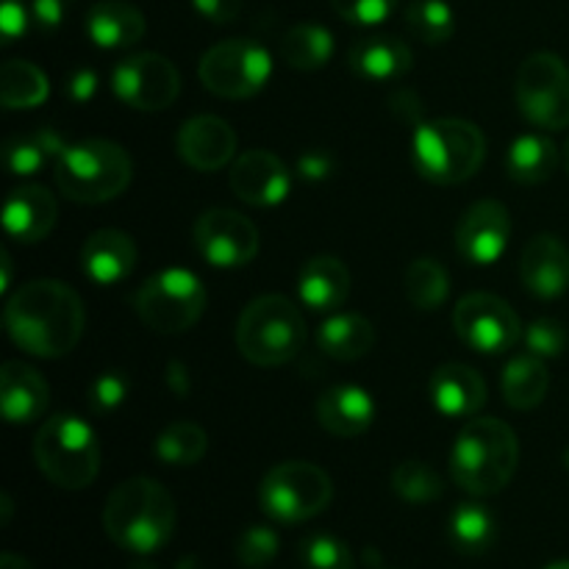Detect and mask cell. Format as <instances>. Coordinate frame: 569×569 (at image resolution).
I'll list each match as a JSON object with an SVG mask.
<instances>
[{
	"label": "cell",
	"mask_w": 569,
	"mask_h": 569,
	"mask_svg": "<svg viewBox=\"0 0 569 569\" xmlns=\"http://www.w3.org/2000/svg\"><path fill=\"white\" fill-rule=\"evenodd\" d=\"M411 48L392 33L361 37L350 48V67L367 81H398L411 70Z\"/></svg>",
	"instance_id": "obj_24"
},
{
	"label": "cell",
	"mask_w": 569,
	"mask_h": 569,
	"mask_svg": "<svg viewBox=\"0 0 569 569\" xmlns=\"http://www.w3.org/2000/svg\"><path fill=\"white\" fill-rule=\"evenodd\" d=\"M565 167H567V172H569V139H567V144H565Z\"/></svg>",
	"instance_id": "obj_54"
},
{
	"label": "cell",
	"mask_w": 569,
	"mask_h": 569,
	"mask_svg": "<svg viewBox=\"0 0 569 569\" xmlns=\"http://www.w3.org/2000/svg\"><path fill=\"white\" fill-rule=\"evenodd\" d=\"M98 92V76L92 70H76L67 81V94H70L76 103H87Z\"/></svg>",
	"instance_id": "obj_47"
},
{
	"label": "cell",
	"mask_w": 569,
	"mask_h": 569,
	"mask_svg": "<svg viewBox=\"0 0 569 569\" xmlns=\"http://www.w3.org/2000/svg\"><path fill=\"white\" fill-rule=\"evenodd\" d=\"M137 242L126 231L100 228L81 248L83 276L98 287H114L131 276L133 267H137Z\"/></svg>",
	"instance_id": "obj_21"
},
{
	"label": "cell",
	"mask_w": 569,
	"mask_h": 569,
	"mask_svg": "<svg viewBox=\"0 0 569 569\" xmlns=\"http://www.w3.org/2000/svg\"><path fill=\"white\" fill-rule=\"evenodd\" d=\"M309 328L298 306L283 295L250 300L237 320V348L250 365L281 367L298 359Z\"/></svg>",
	"instance_id": "obj_6"
},
{
	"label": "cell",
	"mask_w": 569,
	"mask_h": 569,
	"mask_svg": "<svg viewBox=\"0 0 569 569\" xmlns=\"http://www.w3.org/2000/svg\"><path fill=\"white\" fill-rule=\"evenodd\" d=\"M206 450H209V439L198 422H172L159 433L153 445V453L159 456L161 465L170 467H192L203 461Z\"/></svg>",
	"instance_id": "obj_35"
},
{
	"label": "cell",
	"mask_w": 569,
	"mask_h": 569,
	"mask_svg": "<svg viewBox=\"0 0 569 569\" xmlns=\"http://www.w3.org/2000/svg\"><path fill=\"white\" fill-rule=\"evenodd\" d=\"M0 569H33V565L26 559V556L3 553L0 556Z\"/></svg>",
	"instance_id": "obj_49"
},
{
	"label": "cell",
	"mask_w": 569,
	"mask_h": 569,
	"mask_svg": "<svg viewBox=\"0 0 569 569\" xmlns=\"http://www.w3.org/2000/svg\"><path fill=\"white\" fill-rule=\"evenodd\" d=\"M31 22L33 17L22 0H0V33H3L6 44L17 42Z\"/></svg>",
	"instance_id": "obj_43"
},
{
	"label": "cell",
	"mask_w": 569,
	"mask_h": 569,
	"mask_svg": "<svg viewBox=\"0 0 569 569\" xmlns=\"http://www.w3.org/2000/svg\"><path fill=\"white\" fill-rule=\"evenodd\" d=\"M528 353L539 356V359H556L567 350V328L553 317H539L531 326L522 331Z\"/></svg>",
	"instance_id": "obj_40"
},
{
	"label": "cell",
	"mask_w": 569,
	"mask_h": 569,
	"mask_svg": "<svg viewBox=\"0 0 569 569\" xmlns=\"http://www.w3.org/2000/svg\"><path fill=\"white\" fill-rule=\"evenodd\" d=\"M139 320L156 333H183L203 317L206 287L192 270L170 267L139 287L133 298Z\"/></svg>",
	"instance_id": "obj_8"
},
{
	"label": "cell",
	"mask_w": 569,
	"mask_h": 569,
	"mask_svg": "<svg viewBox=\"0 0 569 569\" xmlns=\"http://www.w3.org/2000/svg\"><path fill=\"white\" fill-rule=\"evenodd\" d=\"M392 489L398 498L406 500V503L426 506V503H433V500L442 498L445 481L431 465L409 459V461H403V465L395 467Z\"/></svg>",
	"instance_id": "obj_37"
},
{
	"label": "cell",
	"mask_w": 569,
	"mask_h": 569,
	"mask_svg": "<svg viewBox=\"0 0 569 569\" xmlns=\"http://www.w3.org/2000/svg\"><path fill=\"white\" fill-rule=\"evenodd\" d=\"M400 0H331L333 11L353 26H381L395 14Z\"/></svg>",
	"instance_id": "obj_42"
},
{
	"label": "cell",
	"mask_w": 569,
	"mask_h": 569,
	"mask_svg": "<svg viewBox=\"0 0 569 569\" xmlns=\"http://www.w3.org/2000/svg\"><path fill=\"white\" fill-rule=\"evenodd\" d=\"M495 526L492 511L483 509L481 503H459L448 520V537L459 553L467 556H481L492 548Z\"/></svg>",
	"instance_id": "obj_33"
},
{
	"label": "cell",
	"mask_w": 569,
	"mask_h": 569,
	"mask_svg": "<svg viewBox=\"0 0 569 569\" xmlns=\"http://www.w3.org/2000/svg\"><path fill=\"white\" fill-rule=\"evenodd\" d=\"M178 569H203V567H200L198 559H192V556H189V559L181 561V567H178Z\"/></svg>",
	"instance_id": "obj_51"
},
{
	"label": "cell",
	"mask_w": 569,
	"mask_h": 569,
	"mask_svg": "<svg viewBox=\"0 0 569 569\" xmlns=\"http://www.w3.org/2000/svg\"><path fill=\"white\" fill-rule=\"evenodd\" d=\"M133 178V161L109 139L67 144L56 161V187L72 203L98 206L120 198Z\"/></svg>",
	"instance_id": "obj_5"
},
{
	"label": "cell",
	"mask_w": 569,
	"mask_h": 569,
	"mask_svg": "<svg viewBox=\"0 0 569 569\" xmlns=\"http://www.w3.org/2000/svg\"><path fill=\"white\" fill-rule=\"evenodd\" d=\"M76 0H31V17L42 31H56Z\"/></svg>",
	"instance_id": "obj_44"
},
{
	"label": "cell",
	"mask_w": 569,
	"mask_h": 569,
	"mask_svg": "<svg viewBox=\"0 0 569 569\" xmlns=\"http://www.w3.org/2000/svg\"><path fill=\"white\" fill-rule=\"evenodd\" d=\"M64 148L67 142L61 139L59 131H53V128H39V131L11 137L3 148V159L11 176L28 178L42 172L48 164L56 167V161L64 153Z\"/></svg>",
	"instance_id": "obj_28"
},
{
	"label": "cell",
	"mask_w": 569,
	"mask_h": 569,
	"mask_svg": "<svg viewBox=\"0 0 569 569\" xmlns=\"http://www.w3.org/2000/svg\"><path fill=\"white\" fill-rule=\"evenodd\" d=\"M376 400L367 389L339 383L317 398V422L339 439L361 437L376 422Z\"/></svg>",
	"instance_id": "obj_22"
},
{
	"label": "cell",
	"mask_w": 569,
	"mask_h": 569,
	"mask_svg": "<svg viewBox=\"0 0 569 569\" xmlns=\"http://www.w3.org/2000/svg\"><path fill=\"white\" fill-rule=\"evenodd\" d=\"M281 550L278 533L267 526H250L237 542V561L248 569H264Z\"/></svg>",
	"instance_id": "obj_39"
},
{
	"label": "cell",
	"mask_w": 569,
	"mask_h": 569,
	"mask_svg": "<svg viewBox=\"0 0 569 569\" xmlns=\"http://www.w3.org/2000/svg\"><path fill=\"white\" fill-rule=\"evenodd\" d=\"M333 500V481L311 461H281L264 476L259 503L276 522H306L322 515Z\"/></svg>",
	"instance_id": "obj_9"
},
{
	"label": "cell",
	"mask_w": 569,
	"mask_h": 569,
	"mask_svg": "<svg viewBox=\"0 0 569 569\" xmlns=\"http://www.w3.org/2000/svg\"><path fill=\"white\" fill-rule=\"evenodd\" d=\"M178 526L172 495L148 476L126 478L111 489L103 506V528L117 548L150 556L164 548Z\"/></svg>",
	"instance_id": "obj_2"
},
{
	"label": "cell",
	"mask_w": 569,
	"mask_h": 569,
	"mask_svg": "<svg viewBox=\"0 0 569 569\" xmlns=\"http://www.w3.org/2000/svg\"><path fill=\"white\" fill-rule=\"evenodd\" d=\"M565 465H567V470H569V450L565 453Z\"/></svg>",
	"instance_id": "obj_55"
},
{
	"label": "cell",
	"mask_w": 569,
	"mask_h": 569,
	"mask_svg": "<svg viewBox=\"0 0 569 569\" xmlns=\"http://www.w3.org/2000/svg\"><path fill=\"white\" fill-rule=\"evenodd\" d=\"M0 267H3V276H0V292H9V287H11V256H9V250H3V253H0Z\"/></svg>",
	"instance_id": "obj_50"
},
{
	"label": "cell",
	"mask_w": 569,
	"mask_h": 569,
	"mask_svg": "<svg viewBox=\"0 0 569 569\" xmlns=\"http://www.w3.org/2000/svg\"><path fill=\"white\" fill-rule=\"evenodd\" d=\"M194 11L214 26H228L244 9V0H192Z\"/></svg>",
	"instance_id": "obj_45"
},
{
	"label": "cell",
	"mask_w": 569,
	"mask_h": 569,
	"mask_svg": "<svg viewBox=\"0 0 569 569\" xmlns=\"http://www.w3.org/2000/svg\"><path fill=\"white\" fill-rule=\"evenodd\" d=\"M431 400L445 417H476L487 403V383L478 370L450 361L433 370Z\"/></svg>",
	"instance_id": "obj_23"
},
{
	"label": "cell",
	"mask_w": 569,
	"mask_h": 569,
	"mask_svg": "<svg viewBox=\"0 0 569 569\" xmlns=\"http://www.w3.org/2000/svg\"><path fill=\"white\" fill-rule=\"evenodd\" d=\"M176 150L192 170L217 172L231 164L237 156V131L222 117H192L178 131Z\"/></svg>",
	"instance_id": "obj_17"
},
{
	"label": "cell",
	"mask_w": 569,
	"mask_h": 569,
	"mask_svg": "<svg viewBox=\"0 0 569 569\" xmlns=\"http://www.w3.org/2000/svg\"><path fill=\"white\" fill-rule=\"evenodd\" d=\"M403 292L409 303L420 311H437L450 295V276L437 259L422 256L406 267Z\"/></svg>",
	"instance_id": "obj_34"
},
{
	"label": "cell",
	"mask_w": 569,
	"mask_h": 569,
	"mask_svg": "<svg viewBox=\"0 0 569 569\" xmlns=\"http://www.w3.org/2000/svg\"><path fill=\"white\" fill-rule=\"evenodd\" d=\"M298 295L311 311H337L350 295V270L337 256H315L300 270Z\"/></svg>",
	"instance_id": "obj_26"
},
{
	"label": "cell",
	"mask_w": 569,
	"mask_h": 569,
	"mask_svg": "<svg viewBox=\"0 0 569 569\" xmlns=\"http://www.w3.org/2000/svg\"><path fill=\"white\" fill-rule=\"evenodd\" d=\"M406 28L426 44H442L453 37L456 17L445 0H411L406 6Z\"/></svg>",
	"instance_id": "obj_36"
},
{
	"label": "cell",
	"mask_w": 569,
	"mask_h": 569,
	"mask_svg": "<svg viewBox=\"0 0 569 569\" xmlns=\"http://www.w3.org/2000/svg\"><path fill=\"white\" fill-rule=\"evenodd\" d=\"M167 383H170V389L178 395V398H187L189 395L192 381H189V372L181 361H170V365H167Z\"/></svg>",
	"instance_id": "obj_48"
},
{
	"label": "cell",
	"mask_w": 569,
	"mask_h": 569,
	"mask_svg": "<svg viewBox=\"0 0 569 569\" xmlns=\"http://www.w3.org/2000/svg\"><path fill=\"white\" fill-rule=\"evenodd\" d=\"M228 183L239 200L256 206V209H267V206H278L289 198L292 176L276 153L253 148L233 159Z\"/></svg>",
	"instance_id": "obj_16"
},
{
	"label": "cell",
	"mask_w": 569,
	"mask_h": 569,
	"mask_svg": "<svg viewBox=\"0 0 569 569\" xmlns=\"http://www.w3.org/2000/svg\"><path fill=\"white\" fill-rule=\"evenodd\" d=\"M128 389H131V383H128V378L122 376V372H103V376L94 378L87 389L89 409H92L94 415H111V411H117L126 403Z\"/></svg>",
	"instance_id": "obj_41"
},
{
	"label": "cell",
	"mask_w": 569,
	"mask_h": 569,
	"mask_svg": "<svg viewBox=\"0 0 569 569\" xmlns=\"http://www.w3.org/2000/svg\"><path fill=\"white\" fill-rule=\"evenodd\" d=\"M517 106L531 126L569 128V67L556 53H531L517 70Z\"/></svg>",
	"instance_id": "obj_11"
},
{
	"label": "cell",
	"mask_w": 569,
	"mask_h": 569,
	"mask_svg": "<svg viewBox=\"0 0 569 569\" xmlns=\"http://www.w3.org/2000/svg\"><path fill=\"white\" fill-rule=\"evenodd\" d=\"M415 167L426 181L439 187L465 183L481 170L487 156V137L481 128L459 117L420 122L411 139Z\"/></svg>",
	"instance_id": "obj_4"
},
{
	"label": "cell",
	"mask_w": 569,
	"mask_h": 569,
	"mask_svg": "<svg viewBox=\"0 0 569 569\" xmlns=\"http://www.w3.org/2000/svg\"><path fill=\"white\" fill-rule=\"evenodd\" d=\"M131 569H156V567L148 565V561H139V565H133Z\"/></svg>",
	"instance_id": "obj_53"
},
{
	"label": "cell",
	"mask_w": 569,
	"mask_h": 569,
	"mask_svg": "<svg viewBox=\"0 0 569 569\" xmlns=\"http://www.w3.org/2000/svg\"><path fill=\"white\" fill-rule=\"evenodd\" d=\"M376 326L365 315H333L317 328V348L337 361H359L376 348Z\"/></svg>",
	"instance_id": "obj_27"
},
{
	"label": "cell",
	"mask_w": 569,
	"mask_h": 569,
	"mask_svg": "<svg viewBox=\"0 0 569 569\" xmlns=\"http://www.w3.org/2000/svg\"><path fill=\"white\" fill-rule=\"evenodd\" d=\"M333 48H337L333 33L320 22H298L281 39L283 61L300 72L322 70L331 61Z\"/></svg>",
	"instance_id": "obj_31"
},
{
	"label": "cell",
	"mask_w": 569,
	"mask_h": 569,
	"mask_svg": "<svg viewBox=\"0 0 569 569\" xmlns=\"http://www.w3.org/2000/svg\"><path fill=\"white\" fill-rule=\"evenodd\" d=\"M333 167H337V161H333L331 153H326V150H306L295 170H298L303 181H326L333 172Z\"/></svg>",
	"instance_id": "obj_46"
},
{
	"label": "cell",
	"mask_w": 569,
	"mask_h": 569,
	"mask_svg": "<svg viewBox=\"0 0 569 569\" xmlns=\"http://www.w3.org/2000/svg\"><path fill=\"white\" fill-rule=\"evenodd\" d=\"M33 459L53 487L67 492L92 487L100 472V445L94 428L78 415L48 417L33 439Z\"/></svg>",
	"instance_id": "obj_7"
},
{
	"label": "cell",
	"mask_w": 569,
	"mask_h": 569,
	"mask_svg": "<svg viewBox=\"0 0 569 569\" xmlns=\"http://www.w3.org/2000/svg\"><path fill=\"white\" fill-rule=\"evenodd\" d=\"M500 389H503L506 406H511V409H537L550 389V372L548 367H545V359H539V356L533 353L515 356V359L506 365Z\"/></svg>",
	"instance_id": "obj_30"
},
{
	"label": "cell",
	"mask_w": 569,
	"mask_h": 569,
	"mask_svg": "<svg viewBox=\"0 0 569 569\" xmlns=\"http://www.w3.org/2000/svg\"><path fill=\"white\" fill-rule=\"evenodd\" d=\"M453 328L467 348L483 356L506 353L522 337L517 311L503 298L489 292H472L461 298L453 311Z\"/></svg>",
	"instance_id": "obj_12"
},
{
	"label": "cell",
	"mask_w": 569,
	"mask_h": 569,
	"mask_svg": "<svg viewBox=\"0 0 569 569\" xmlns=\"http://www.w3.org/2000/svg\"><path fill=\"white\" fill-rule=\"evenodd\" d=\"M300 561L306 569H353V553L348 545L331 533H317L300 545Z\"/></svg>",
	"instance_id": "obj_38"
},
{
	"label": "cell",
	"mask_w": 569,
	"mask_h": 569,
	"mask_svg": "<svg viewBox=\"0 0 569 569\" xmlns=\"http://www.w3.org/2000/svg\"><path fill=\"white\" fill-rule=\"evenodd\" d=\"M520 465L515 428L495 417H476L456 437L450 450V478L476 498L503 492Z\"/></svg>",
	"instance_id": "obj_3"
},
{
	"label": "cell",
	"mask_w": 569,
	"mask_h": 569,
	"mask_svg": "<svg viewBox=\"0 0 569 569\" xmlns=\"http://www.w3.org/2000/svg\"><path fill=\"white\" fill-rule=\"evenodd\" d=\"M111 89L131 109L164 111L181 94V72L161 53H133L111 70Z\"/></svg>",
	"instance_id": "obj_13"
},
{
	"label": "cell",
	"mask_w": 569,
	"mask_h": 569,
	"mask_svg": "<svg viewBox=\"0 0 569 569\" xmlns=\"http://www.w3.org/2000/svg\"><path fill=\"white\" fill-rule=\"evenodd\" d=\"M511 214L500 200H478L461 214L456 228V250L476 267L498 264L511 242Z\"/></svg>",
	"instance_id": "obj_15"
},
{
	"label": "cell",
	"mask_w": 569,
	"mask_h": 569,
	"mask_svg": "<svg viewBox=\"0 0 569 569\" xmlns=\"http://www.w3.org/2000/svg\"><path fill=\"white\" fill-rule=\"evenodd\" d=\"M545 569H569V561H553V565H548Z\"/></svg>",
	"instance_id": "obj_52"
},
{
	"label": "cell",
	"mask_w": 569,
	"mask_h": 569,
	"mask_svg": "<svg viewBox=\"0 0 569 569\" xmlns=\"http://www.w3.org/2000/svg\"><path fill=\"white\" fill-rule=\"evenodd\" d=\"M50 81L33 61L9 59L0 70V103L3 109H37L48 100Z\"/></svg>",
	"instance_id": "obj_32"
},
{
	"label": "cell",
	"mask_w": 569,
	"mask_h": 569,
	"mask_svg": "<svg viewBox=\"0 0 569 569\" xmlns=\"http://www.w3.org/2000/svg\"><path fill=\"white\" fill-rule=\"evenodd\" d=\"M522 283L542 300L561 298L569 289V250L553 233H539L526 244L520 259Z\"/></svg>",
	"instance_id": "obj_18"
},
{
	"label": "cell",
	"mask_w": 569,
	"mask_h": 569,
	"mask_svg": "<svg viewBox=\"0 0 569 569\" xmlns=\"http://www.w3.org/2000/svg\"><path fill=\"white\" fill-rule=\"evenodd\" d=\"M194 248L211 267L237 270L259 253V231L233 209H209L194 222Z\"/></svg>",
	"instance_id": "obj_14"
},
{
	"label": "cell",
	"mask_w": 569,
	"mask_h": 569,
	"mask_svg": "<svg viewBox=\"0 0 569 569\" xmlns=\"http://www.w3.org/2000/svg\"><path fill=\"white\" fill-rule=\"evenodd\" d=\"M50 387L37 367L26 361H6L0 370V409L11 426H28L44 415Z\"/></svg>",
	"instance_id": "obj_19"
},
{
	"label": "cell",
	"mask_w": 569,
	"mask_h": 569,
	"mask_svg": "<svg viewBox=\"0 0 569 569\" xmlns=\"http://www.w3.org/2000/svg\"><path fill=\"white\" fill-rule=\"evenodd\" d=\"M200 83L226 100L259 94L272 76V56L253 39H226L206 50L198 67Z\"/></svg>",
	"instance_id": "obj_10"
},
{
	"label": "cell",
	"mask_w": 569,
	"mask_h": 569,
	"mask_svg": "<svg viewBox=\"0 0 569 569\" xmlns=\"http://www.w3.org/2000/svg\"><path fill=\"white\" fill-rule=\"evenodd\" d=\"M59 206L56 198L39 183H26V187L11 189L9 200L3 206V226L14 242L37 244L53 231Z\"/></svg>",
	"instance_id": "obj_20"
},
{
	"label": "cell",
	"mask_w": 569,
	"mask_h": 569,
	"mask_svg": "<svg viewBox=\"0 0 569 569\" xmlns=\"http://www.w3.org/2000/svg\"><path fill=\"white\" fill-rule=\"evenodd\" d=\"M559 161L561 156L553 139L542 137V133H522L506 153V170L517 183L533 187V183H545L548 178H553Z\"/></svg>",
	"instance_id": "obj_29"
},
{
	"label": "cell",
	"mask_w": 569,
	"mask_h": 569,
	"mask_svg": "<svg viewBox=\"0 0 569 569\" xmlns=\"http://www.w3.org/2000/svg\"><path fill=\"white\" fill-rule=\"evenodd\" d=\"M6 333L37 359H61L81 342L87 311L81 295L56 278H37L9 295Z\"/></svg>",
	"instance_id": "obj_1"
},
{
	"label": "cell",
	"mask_w": 569,
	"mask_h": 569,
	"mask_svg": "<svg viewBox=\"0 0 569 569\" xmlns=\"http://www.w3.org/2000/svg\"><path fill=\"white\" fill-rule=\"evenodd\" d=\"M144 14L122 0H100L87 14V37L103 50L133 48L144 37Z\"/></svg>",
	"instance_id": "obj_25"
}]
</instances>
